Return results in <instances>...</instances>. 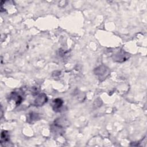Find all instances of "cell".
I'll list each match as a JSON object with an SVG mask.
<instances>
[{
  "label": "cell",
  "mask_w": 147,
  "mask_h": 147,
  "mask_svg": "<svg viewBox=\"0 0 147 147\" xmlns=\"http://www.w3.org/2000/svg\"><path fill=\"white\" fill-rule=\"evenodd\" d=\"M24 93L20 90L17 91H13L10 95V99L14 100L17 106L20 105L23 100Z\"/></svg>",
  "instance_id": "obj_1"
},
{
  "label": "cell",
  "mask_w": 147,
  "mask_h": 147,
  "mask_svg": "<svg viewBox=\"0 0 147 147\" xmlns=\"http://www.w3.org/2000/svg\"><path fill=\"white\" fill-rule=\"evenodd\" d=\"M47 95L44 94H40L37 95L36 99L34 101L33 105L36 106H41L47 102Z\"/></svg>",
  "instance_id": "obj_2"
},
{
  "label": "cell",
  "mask_w": 147,
  "mask_h": 147,
  "mask_svg": "<svg viewBox=\"0 0 147 147\" xmlns=\"http://www.w3.org/2000/svg\"><path fill=\"white\" fill-rule=\"evenodd\" d=\"M63 105V101L60 98H56L54 99L52 103V106L54 111H59L60 109Z\"/></svg>",
  "instance_id": "obj_3"
},
{
  "label": "cell",
  "mask_w": 147,
  "mask_h": 147,
  "mask_svg": "<svg viewBox=\"0 0 147 147\" xmlns=\"http://www.w3.org/2000/svg\"><path fill=\"white\" fill-rule=\"evenodd\" d=\"M96 72H95L96 74L97 75H99V74L101 75V76H100V78H103V75H105V76L106 77V74H109V69H106V67L100 66L98 68H96Z\"/></svg>",
  "instance_id": "obj_4"
},
{
  "label": "cell",
  "mask_w": 147,
  "mask_h": 147,
  "mask_svg": "<svg viewBox=\"0 0 147 147\" xmlns=\"http://www.w3.org/2000/svg\"><path fill=\"white\" fill-rule=\"evenodd\" d=\"M10 140V135L7 131L3 130L1 135V144L8 142Z\"/></svg>",
  "instance_id": "obj_5"
},
{
  "label": "cell",
  "mask_w": 147,
  "mask_h": 147,
  "mask_svg": "<svg viewBox=\"0 0 147 147\" xmlns=\"http://www.w3.org/2000/svg\"><path fill=\"white\" fill-rule=\"evenodd\" d=\"M38 115H37V114H35L34 113H31L29 114V117L28 118V121L30 120L32 121V122L33 121H36L37 119H38Z\"/></svg>",
  "instance_id": "obj_6"
}]
</instances>
